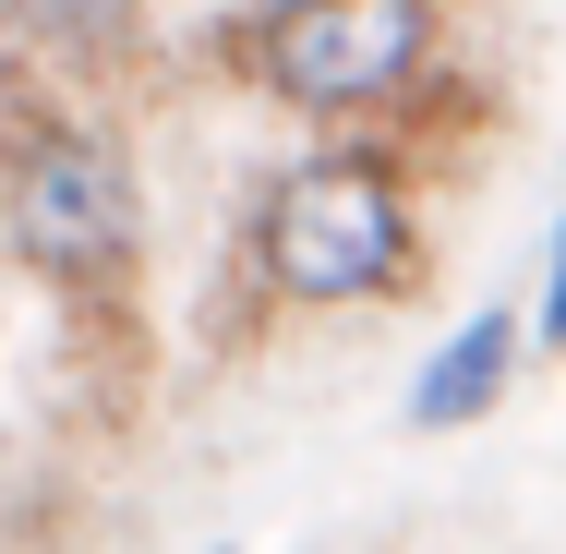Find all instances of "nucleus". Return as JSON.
Masks as SVG:
<instances>
[{"mask_svg":"<svg viewBox=\"0 0 566 554\" xmlns=\"http://www.w3.org/2000/svg\"><path fill=\"white\" fill-rule=\"evenodd\" d=\"M133 24H145V0H0L12 61H24V73H61V85L109 73L120 49H133Z\"/></svg>","mask_w":566,"mask_h":554,"instance_id":"5","label":"nucleus"},{"mask_svg":"<svg viewBox=\"0 0 566 554\" xmlns=\"http://www.w3.org/2000/svg\"><path fill=\"white\" fill-rule=\"evenodd\" d=\"M447 49V0H253L229 24V73L302 121L398 109Z\"/></svg>","mask_w":566,"mask_h":554,"instance_id":"3","label":"nucleus"},{"mask_svg":"<svg viewBox=\"0 0 566 554\" xmlns=\"http://www.w3.org/2000/svg\"><path fill=\"white\" fill-rule=\"evenodd\" d=\"M206 554H241V543H206Z\"/></svg>","mask_w":566,"mask_h":554,"instance_id":"7","label":"nucleus"},{"mask_svg":"<svg viewBox=\"0 0 566 554\" xmlns=\"http://www.w3.org/2000/svg\"><path fill=\"white\" fill-rule=\"evenodd\" d=\"M531 349L566 362V194H555V229H543V302H531Z\"/></svg>","mask_w":566,"mask_h":554,"instance_id":"6","label":"nucleus"},{"mask_svg":"<svg viewBox=\"0 0 566 554\" xmlns=\"http://www.w3.org/2000/svg\"><path fill=\"white\" fill-rule=\"evenodd\" d=\"M0 253L24 278H49V290H120L133 253H145L133 157L61 85H24L0 109Z\"/></svg>","mask_w":566,"mask_h":554,"instance_id":"2","label":"nucleus"},{"mask_svg":"<svg viewBox=\"0 0 566 554\" xmlns=\"http://www.w3.org/2000/svg\"><path fill=\"white\" fill-rule=\"evenodd\" d=\"M241 290L277 302V314H374V302H410V290H422V206H410V169H398L386 145L290 157V169L253 194Z\"/></svg>","mask_w":566,"mask_h":554,"instance_id":"1","label":"nucleus"},{"mask_svg":"<svg viewBox=\"0 0 566 554\" xmlns=\"http://www.w3.org/2000/svg\"><path fill=\"white\" fill-rule=\"evenodd\" d=\"M518 374H531V314H518V302H482V314H458V337L410 374L398 422H410V435H470V422H494V410L518 398Z\"/></svg>","mask_w":566,"mask_h":554,"instance_id":"4","label":"nucleus"}]
</instances>
